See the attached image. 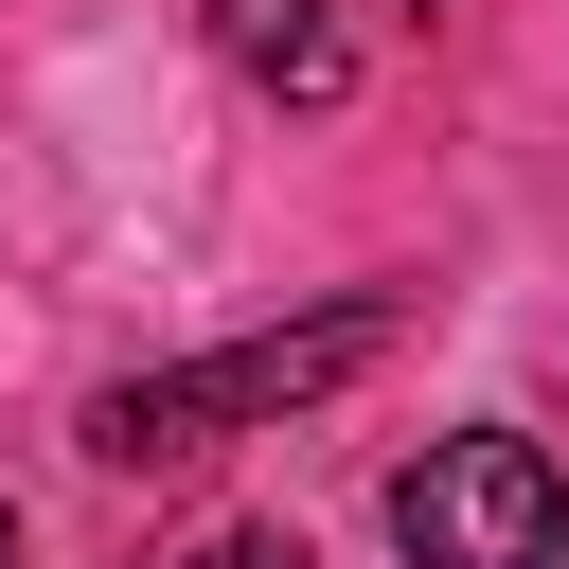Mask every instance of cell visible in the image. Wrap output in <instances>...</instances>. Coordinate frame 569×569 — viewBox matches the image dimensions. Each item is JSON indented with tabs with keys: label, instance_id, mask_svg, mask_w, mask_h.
I'll return each mask as SVG.
<instances>
[{
	"label": "cell",
	"instance_id": "cell-1",
	"mask_svg": "<svg viewBox=\"0 0 569 569\" xmlns=\"http://www.w3.org/2000/svg\"><path fill=\"white\" fill-rule=\"evenodd\" d=\"M356 356H391V302H373V284H356V302H320V320H267V338H231V356L124 373V391L89 409V445H107V462H196V445H231V427H284V409H320Z\"/></svg>",
	"mask_w": 569,
	"mask_h": 569
},
{
	"label": "cell",
	"instance_id": "cell-2",
	"mask_svg": "<svg viewBox=\"0 0 569 569\" xmlns=\"http://www.w3.org/2000/svg\"><path fill=\"white\" fill-rule=\"evenodd\" d=\"M391 551L409 569H551L569 551V480L533 427H445L409 480H391Z\"/></svg>",
	"mask_w": 569,
	"mask_h": 569
},
{
	"label": "cell",
	"instance_id": "cell-3",
	"mask_svg": "<svg viewBox=\"0 0 569 569\" xmlns=\"http://www.w3.org/2000/svg\"><path fill=\"white\" fill-rule=\"evenodd\" d=\"M213 36H231V71L284 89V107H338V89H356V53H338L320 0H213Z\"/></svg>",
	"mask_w": 569,
	"mask_h": 569
},
{
	"label": "cell",
	"instance_id": "cell-4",
	"mask_svg": "<svg viewBox=\"0 0 569 569\" xmlns=\"http://www.w3.org/2000/svg\"><path fill=\"white\" fill-rule=\"evenodd\" d=\"M196 569H302V551H284V533H213Z\"/></svg>",
	"mask_w": 569,
	"mask_h": 569
},
{
	"label": "cell",
	"instance_id": "cell-5",
	"mask_svg": "<svg viewBox=\"0 0 569 569\" xmlns=\"http://www.w3.org/2000/svg\"><path fill=\"white\" fill-rule=\"evenodd\" d=\"M0 569H18V516H0Z\"/></svg>",
	"mask_w": 569,
	"mask_h": 569
}]
</instances>
